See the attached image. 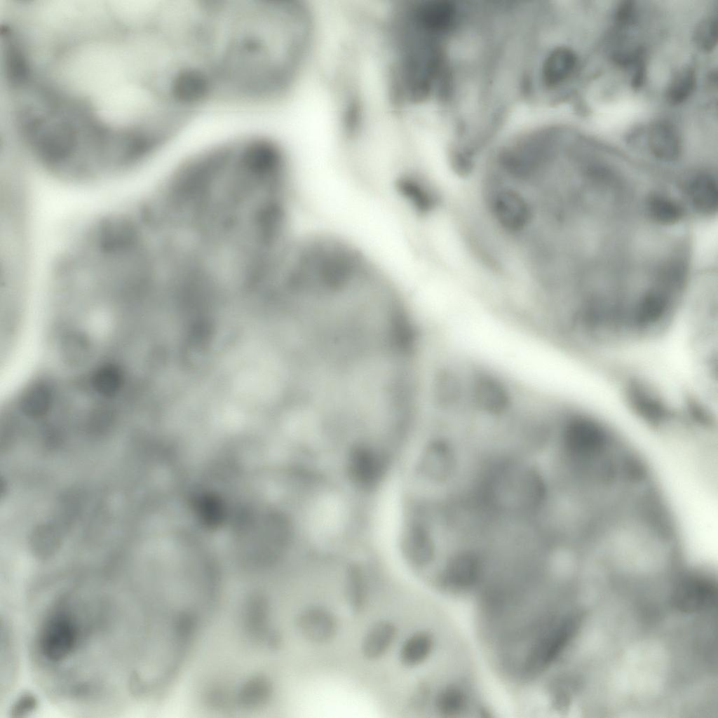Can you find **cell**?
<instances>
[{"mask_svg": "<svg viewBox=\"0 0 718 718\" xmlns=\"http://www.w3.org/2000/svg\"><path fill=\"white\" fill-rule=\"evenodd\" d=\"M686 192L695 210L703 214H712L717 206V185L712 175L699 173L686 184Z\"/></svg>", "mask_w": 718, "mask_h": 718, "instance_id": "30bf717a", "label": "cell"}, {"mask_svg": "<svg viewBox=\"0 0 718 718\" xmlns=\"http://www.w3.org/2000/svg\"><path fill=\"white\" fill-rule=\"evenodd\" d=\"M576 53L566 46L552 49L541 60L539 83L543 90H553L562 84L572 74L576 65Z\"/></svg>", "mask_w": 718, "mask_h": 718, "instance_id": "277c9868", "label": "cell"}, {"mask_svg": "<svg viewBox=\"0 0 718 718\" xmlns=\"http://www.w3.org/2000/svg\"><path fill=\"white\" fill-rule=\"evenodd\" d=\"M396 635V628L386 620L374 623L367 630L361 643L363 656L368 660L381 657L388 650Z\"/></svg>", "mask_w": 718, "mask_h": 718, "instance_id": "8fae6325", "label": "cell"}, {"mask_svg": "<svg viewBox=\"0 0 718 718\" xmlns=\"http://www.w3.org/2000/svg\"><path fill=\"white\" fill-rule=\"evenodd\" d=\"M346 596L353 613L363 611L367 599V588L361 572L356 568L348 572L346 581Z\"/></svg>", "mask_w": 718, "mask_h": 718, "instance_id": "9a60e30c", "label": "cell"}, {"mask_svg": "<svg viewBox=\"0 0 718 718\" xmlns=\"http://www.w3.org/2000/svg\"><path fill=\"white\" fill-rule=\"evenodd\" d=\"M313 17L294 0H227L216 76L226 100H276L294 85L313 46Z\"/></svg>", "mask_w": 718, "mask_h": 718, "instance_id": "6da1fadb", "label": "cell"}, {"mask_svg": "<svg viewBox=\"0 0 718 718\" xmlns=\"http://www.w3.org/2000/svg\"><path fill=\"white\" fill-rule=\"evenodd\" d=\"M487 198L491 214L505 231L523 232L531 224L534 212L528 200L519 191L503 181L488 180Z\"/></svg>", "mask_w": 718, "mask_h": 718, "instance_id": "7a4b0ae2", "label": "cell"}, {"mask_svg": "<svg viewBox=\"0 0 718 718\" xmlns=\"http://www.w3.org/2000/svg\"><path fill=\"white\" fill-rule=\"evenodd\" d=\"M32 547L39 556L45 557L54 553L58 546V538L51 527L43 525L39 527L32 536Z\"/></svg>", "mask_w": 718, "mask_h": 718, "instance_id": "e0dca14e", "label": "cell"}, {"mask_svg": "<svg viewBox=\"0 0 718 718\" xmlns=\"http://www.w3.org/2000/svg\"><path fill=\"white\" fill-rule=\"evenodd\" d=\"M631 66L633 69L631 86L633 89L637 90L643 86L646 79V66L644 54L640 55Z\"/></svg>", "mask_w": 718, "mask_h": 718, "instance_id": "d6986e66", "label": "cell"}, {"mask_svg": "<svg viewBox=\"0 0 718 718\" xmlns=\"http://www.w3.org/2000/svg\"><path fill=\"white\" fill-rule=\"evenodd\" d=\"M405 553L409 563L416 567H424L433 561L434 547L425 529L414 527L409 531Z\"/></svg>", "mask_w": 718, "mask_h": 718, "instance_id": "7c38bea8", "label": "cell"}, {"mask_svg": "<svg viewBox=\"0 0 718 718\" xmlns=\"http://www.w3.org/2000/svg\"><path fill=\"white\" fill-rule=\"evenodd\" d=\"M295 623L300 635L314 644H324L330 641L337 630L334 616L319 607L304 609L298 614Z\"/></svg>", "mask_w": 718, "mask_h": 718, "instance_id": "5b68a950", "label": "cell"}, {"mask_svg": "<svg viewBox=\"0 0 718 718\" xmlns=\"http://www.w3.org/2000/svg\"><path fill=\"white\" fill-rule=\"evenodd\" d=\"M646 212L652 221L663 225L677 223L684 214V210L681 204L660 193H654L648 196Z\"/></svg>", "mask_w": 718, "mask_h": 718, "instance_id": "4fadbf2b", "label": "cell"}, {"mask_svg": "<svg viewBox=\"0 0 718 718\" xmlns=\"http://www.w3.org/2000/svg\"><path fill=\"white\" fill-rule=\"evenodd\" d=\"M438 639L428 630L415 632L401 646L399 653L400 663L407 668H414L424 663L435 652L438 646Z\"/></svg>", "mask_w": 718, "mask_h": 718, "instance_id": "9c48e42d", "label": "cell"}, {"mask_svg": "<svg viewBox=\"0 0 718 718\" xmlns=\"http://www.w3.org/2000/svg\"><path fill=\"white\" fill-rule=\"evenodd\" d=\"M636 18V6L632 1L627 0L621 2L615 15L616 22L621 26H628L633 22Z\"/></svg>", "mask_w": 718, "mask_h": 718, "instance_id": "ac0fdd59", "label": "cell"}, {"mask_svg": "<svg viewBox=\"0 0 718 718\" xmlns=\"http://www.w3.org/2000/svg\"><path fill=\"white\" fill-rule=\"evenodd\" d=\"M714 595L715 588L711 581L700 576H691L679 584L675 595V601L681 610L695 611L711 606Z\"/></svg>", "mask_w": 718, "mask_h": 718, "instance_id": "52a82bcc", "label": "cell"}, {"mask_svg": "<svg viewBox=\"0 0 718 718\" xmlns=\"http://www.w3.org/2000/svg\"><path fill=\"white\" fill-rule=\"evenodd\" d=\"M468 398L480 412L489 416H501L511 407V394L506 385L489 373L474 377L468 386Z\"/></svg>", "mask_w": 718, "mask_h": 718, "instance_id": "3957f363", "label": "cell"}, {"mask_svg": "<svg viewBox=\"0 0 718 718\" xmlns=\"http://www.w3.org/2000/svg\"><path fill=\"white\" fill-rule=\"evenodd\" d=\"M693 40L703 51L710 52L717 43V20L715 15L703 20L696 27Z\"/></svg>", "mask_w": 718, "mask_h": 718, "instance_id": "2e32d148", "label": "cell"}, {"mask_svg": "<svg viewBox=\"0 0 718 718\" xmlns=\"http://www.w3.org/2000/svg\"><path fill=\"white\" fill-rule=\"evenodd\" d=\"M647 144L652 155L665 162L677 161L682 151L677 130L671 123L663 120L657 121L649 127Z\"/></svg>", "mask_w": 718, "mask_h": 718, "instance_id": "8992f818", "label": "cell"}, {"mask_svg": "<svg viewBox=\"0 0 718 718\" xmlns=\"http://www.w3.org/2000/svg\"><path fill=\"white\" fill-rule=\"evenodd\" d=\"M348 468L355 482L363 487H371L377 484L384 473L385 461L377 452L359 447L352 451Z\"/></svg>", "mask_w": 718, "mask_h": 718, "instance_id": "ba28073f", "label": "cell"}, {"mask_svg": "<svg viewBox=\"0 0 718 718\" xmlns=\"http://www.w3.org/2000/svg\"><path fill=\"white\" fill-rule=\"evenodd\" d=\"M696 86L695 69L689 66L678 69L671 79L667 90L666 97L672 105H678L689 99Z\"/></svg>", "mask_w": 718, "mask_h": 718, "instance_id": "5bb4252c", "label": "cell"}]
</instances>
